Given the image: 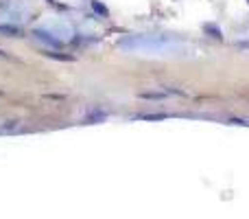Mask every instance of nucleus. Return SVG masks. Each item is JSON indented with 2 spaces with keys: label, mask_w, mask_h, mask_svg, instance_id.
Wrapping results in <instances>:
<instances>
[{
  "label": "nucleus",
  "mask_w": 249,
  "mask_h": 219,
  "mask_svg": "<svg viewBox=\"0 0 249 219\" xmlns=\"http://www.w3.org/2000/svg\"><path fill=\"white\" fill-rule=\"evenodd\" d=\"M142 119H146V120H160V119H166V114H146V116H142Z\"/></svg>",
  "instance_id": "0eeeda50"
},
{
  "label": "nucleus",
  "mask_w": 249,
  "mask_h": 219,
  "mask_svg": "<svg viewBox=\"0 0 249 219\" xmlns=\"http://www.w3.org/2000/svg\"><path fill=\"white\" fill-rule=\"evenodd\" d=\"M33 38L35 40H39V42H44L46 46H51V48H59V40H55L48 31H44V29H35L33 31Z\"/></svg>",
  "instance_id": "f257e3e1"
},
{
  "label": "nucleus",
  "mask_w": 249,
  "mask_h": 219,
  "mask_svg": "<svg viewBox=\"0 0 249 219\" xmlns=\"http://www.w3.org/2000/svg\"><path fill=\"white\" fill-rule=\"evenodd\" d=\"M0 35H4V38H20L22 29L16 24H0Z\"/></svg>",
  "instance_id": "f03ea898"
},
{
  "label": "nucleus",
  "mask_w": 249,
  "mask_h": 219,
  "mask_svg": "<svg viewBox=\"0 0 249 219\" xmlns=\"http://www.w3.org/2000/svg\"><path fill=\"white\" fill-rule=\"evenodd\" d=\"M0 60H7V53L4 51H0Z\"/></svg>",
  "instance_id": "6e6552de"
},
{
  "label": "nucleus",
  "mask_w": 249,
  "mask_h": 219,
  "mask_svg": "<svg viewBox=\"0 0 249 219\" xmlns=\"http://www.w3.org/2000/svg\"><path fill=\"white\" fill-rule=\"evenodd\" d=\"M142 99H164V97H166V95H164V92H142Z\"/></svg>",
  "instance_id": "7ed1b4c3"
},
{
  "label": "nucleus",
  "mask_w": 249,
  "mask_h": 219,
  "mask_svg": "<svg viewBox=\"0 0 249 219\" xmlns=\"http://www.w3.org/2000/svg\"><path fill=\"white\" fill-rule=\"evenodd\" d=\"M92 9H94L96 13H101V16H105V18H107V9H105L101 2H96V0H94V2H92Z\"/></svg>",
  "instance_id": "39448f33"
},
{
  "label": "nucleus",
  "mask_w": 249,
  "mask_h": 219,
  "mask_svg": "<svg viewBox=\"0 0 249 219\" xmlns=\"http://www.w3.org/2000/svg\"><path fill=\"white\" fill-rule=\"evenodd\" d=\"M44 55H46V57H53V60H64V61H72V57H70V55H57V53H53V51H44Z\"/></svg>",
  "instance_id": "20e7f679"
},
{
  "label": "nucleus",
  "mask_w": 249,
  "mask_h": 219,
  "mask_svg": "<svg viewBox=\"0 0 249 219\" xmlns=\"http://www.w3.org/2000/svg\"><path fill=\"white\" fill-rule=\"evenodd\" d=\"M247 2H249V0H247Z\"/></svg>",
  "instance_id": "1a4fd4ad"
},
{
  "label": "nucleus",
  "mask_w": 249,
  "mask_h": 219,
  "mask_svg": "<svg viewBox=\"0 0 249 219\" xmlns=\"http://www.w3.org/2000/svg\"><path fill=\"white\" fill-rule=\"evenodd\" d=\"M203 29L208 31V33H212V38H216V40H221V31L216 29V26H212V24H206Z\"/></svg>",
  "instance_id": "423d86ee"
}]
</instances>
